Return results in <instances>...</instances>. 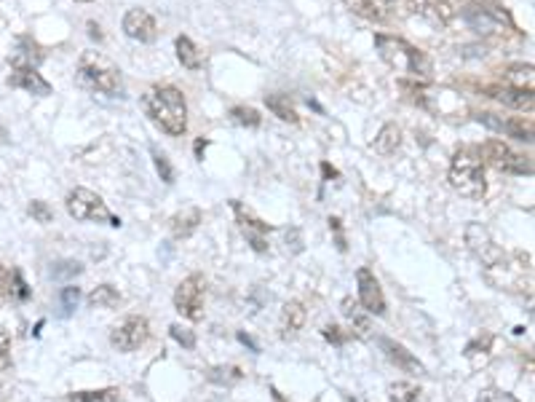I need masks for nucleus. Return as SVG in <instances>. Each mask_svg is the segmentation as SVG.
<instances>
[{
    "instance_id": "nucleus-12",
    "label": "nucleus",
    "mask_w": 535,
    "mask_h": 402,
    "mask_svg": "<svg viewBox=\"0 0 535 402\" xmlns=\"http://www.w3.org/2000/svg\"><path fill=\"white\" fill-rule=\"evenodd\" d=\"M356 285H359V303L364 306L366 314H385V295H383V287L381 282L375 279V273L369 268H359L356 271Z\"/></svg>"
},
{
    "instance_id": "nucleus-39",
    "label": "nucleus",
    "mask_w": 535,
    "mask_h": 402,
    "mask_svg": "<svg viewBox=\"0 0 535 402\" xmlns=\"http://www.w3.org/2000/svg\"><path fill=\"white\" fill-rule=\"evenodd\" d=\"M11 368V335L0 330V373H6Z\"/></svg>"
},
{
    "instance_id": "nucleus-13",
    "label": "nucleus",
    "mask_w": 535,
    "mask_h": 402,
    "mask_svg": "<svg viewBox=\"0 0 535 402\" xmlns=\"http://www.w3.org/2000/svg\"><path fill=\"white\" fill-rule=\"evenodd\" d=\"M479 124H484L487 129L501 131L506 137H514L520 143H533V124L524 121V118H498L493 113H479L477 115Z\"/></svg>"
},
{
    "instance_id": "nucleus-43",
    "label": "nucleus",
    "mask_w": 535,
    "mask_h": 402,
    "mask_svg": "<svg viewBox=\"0 0 535 402\" xmlns=\"http://www.w3.org/2000/svg\"><path fill=\"white\" fill-rule=\"evenodd\" d=\"M206 145H209L206 140H198V143H196V156L198 158H204V150H206Z\"/></svg>"
},
{
    "instance_id": "nucleus-33",
    "label": "nucleus",
    "mask_w": 535,
    "mask_h": 402,
    "mask_svg": "<svg viewBox=\"0 0 535 402\" xmlns=\"http://www.w3.org/2000/svg\"><path fill=\"white\" fill-rule=\"evenodd\" d=\"M150 156H153V164H155V172L161 174V180L166 183V186H171L174 183V167L169 164V158H166V153L164 150H158V148H150Z\"/></svg>"
},
{
    "instance_id": "nucleus-6",
    "label": "nucleus",
    "mask_w": 535,
    "mask_h": 402,
    "mask_svg": "<svg viewBox=\"0 0 535 402\" xmlns=\"http://www.w3.org/2000/svg\"><path fill=\"white\" fill-rule=\"evenodd\" d=\"M479 156L484 158L493 169H498V172L533 174V164H530V158L514 153V150H511L503 140H498V137H490L487 143H482V148H479Z\"/></svg>"
},
{
    "instance_id": "nucleus-18",
    "label": "nucleus",
    "mask_w": 535,
    "mask_h": 402,
    "mask_svg": "<svg viewBox=\"0 0 535 402\" xmlns=\"http://www.w3.org/2000/svg\"><path fill=\"white\" fill-rule=\"evenodd\" d=\"M381 349L385 357L394 362L396 368H402L404 373H423V362L412 351H407L402 344H396L394 338H381Z\"/></svg>"
},
{
    "instance_id": "nucleus-25",
    "label": "nucleus",
    "mask_w": 535,
    "mask_h": 402,
    "mask_svg": "<svg viewBox=\"0 0 535 402\" xmlns=\"http://www.w3.org/2000/svg\"><path fill=\"white\" fill-rule=\"evenodd\" d=\"M265 105H268V110H270V113L279 115V118L286 121V124H300V115H297V110L292 108L289 97H284V94H268Z\"/></svg>"
},
{
    "instance_id": "nucleus-14",
    "label": "nucleus",
    "mask_w": 535,
    "mask_h": 402,
    "mask_svg": "<svg viewBox=\"0 0 535 402\" xmlns=\"http://www.w3.org/2000/svg\"><path fill=\"white\" fill-rule=\"evenodd\" d=\"M407 8L412 14L421 16V19H425L428 25H434V27L450 25L452 16H455V8L447 0H409Z\"/></svg>"
},
{
    "instance_id": "nucleus-5",
    "label": "nucleus",
    "mask_w": 535,
    "mask_h": 402,
    "mask_svg": "<svg viewBox=\"0 0 535 402\" xmlns=\"http://www.w3.org/2000/svg\"><path fill=\"white\" fill-rule=\"evenodd\" d=\"M65 204H67L70 217H75V220H94V223H107L113 228H121V217H115L107 209L105 199L88 188H72Z\"/></svg>"
},
{
    "instance_id": "nucleus-35",
    "label": "nucleus",
    "mask_w": 535,
    "mask_h": 402,
    "mask_svg": "<svg viewBox=\"0 0 535 402\" xmlns=\"http://www.w3.org/2000/svg\"><path fill=\"white\" fill-rule=\"evenodd\" d=\"M27 215L35 220V223H41V226H46V223H51L54 220V209L46 204V201H29V207H27Z\"/></svg>"
},
{
    "instance_id": "nucleus-38",
    "label": "nucleus",
    "mask_w": 535,
    "mask_h": 402,
    "mask_svg": "<svg viewBox=\"0 0 535 402\" xmlns=\"http://www.w3.org/2000/svg\"><path fill=\"white\" fill-rule=\"evenodd\" d=\"M169 332H171V338H174V341H177L180 346H185V349H193V346H196V335H193V330H190V328H183V325H171Z\"/></svg>"
},
{
    "instance_id": "nucleus-20",
    "label": "nucleus",
    "mask_w": 535,
    "mask_h": 402,
    "mask_svg": "<svg viewBox=\"0 0 535 402\" xmlns=\"http://www.w3.org/2000/svg\"><path fill=\"white\" fill-rule=\"evenodd\" d=\"M201 220H204V215H201L198 207H187L183 212H177V215L169 220L171 236H174V239H190L198 231V226H201Z\"/></svg>"
},
{
    "instance_id": "nucleus-30",
    "label": "nucleus",
    "mask_w": 535,
    "mask_h": 402,
    "mask_svg": "<svg viewBox=\"0 0 535 402\" xmlns=\"http://www.w3.org/2000/svg\"><path fill=\"white\" fill-rule=\"evenodd\" d=\"M230 121H233V124H239V127H249V129H257V127H260V121H263V115L257 113L254 108H246V105H236V108L230 110Z\"/></svg>"
},
{
    "instance_id": "nucleus-23",
    "label": "nucleus",
    "mask_w": 535,
    "mask_h": 402,
    "mask_svg": "<svg viewBox=\"0 0 535 402\" xmlns=\"http://www.w3.org/2000/svg\"><path fill=\"white\" fill-rule=\"evenodd\" d=\"M493 335L490 332H484V335H479L477 341H471V344L465 346L463 357L474 365V368H482L487 359H490V349H493Z\"/></svg>"
},
{
    "instance_id": "nucleus-34",
    "label": "nucleus",
    "mask_w": 535,
    "mask_h": 402,
    "mask_svg": "<svg viewBox=\"0 0 535 402\" xmlns=\"http://www.w3.org/2000/svg\"><path fill=\"white\" fill-rule=\"evenodd\" d=\"M345 6L351 8L353 14L364 16V19H375V22H381L383 19L381 8L375 6V0H345Z\"/></svg>"
},
{
    "instance_id": "nucleus-42",
    "label": "nucleus",
    "mask_w": 535,
    "mask_h": 402,
    "mask_svg": "<svg viewBox=\"0 0 535 402\" xmlns=\"http://www.w3.org/2000/svg\"><path fill=\"white\" fill-rule=\"evenodd\" d=\"M88 35H91L94 41H102V32H99V25H97V22H88Z\"/></svg>"
},
{
    "instance_id": "nucleus-15",
    "label": "nucleus",
    "mask_w": 535,
    "mask_h": 402,
    "mask_svg": "<svg viewBox=\"0 0 535 402\" xmlns=\"http://www.w3.org/2000/svg\"><path fill=\"white\" fill-rule=\"evenodd\" d=\"M124 32H126L131 41H140V44H153L158 27H155V19L145 8H131L124 16Z\"/></svg>"
},
{
    "instance_id": "nucleus-1",
    "label": "nucleus",
    "mask_w": 535,
    "mask_h": 402,
    "mask_svg": "<svg viewBox=\"0 0 535 402\" xmlns=\"http://www.w3.org/2000/svg\"><path fill=\"white\" fill-rule=\"evenodd\" d=\"M142 110L169 137H183L187 129V102L177 86H150L142 94Z\"/></svg>"
},
{
    "instance_id": "nucleus-22",
    "label": "nucleus",
    "mask_w": 535,
    "mask_h": 402,
    "mask_svg": "<svg viewBox=\"0 0 535 402\" xmlns=\"http://www.w3.org/2000/svg\"><path fill=\"white\" fill-rule=\"evenodd\" d=\"M533 65H508L501 70V81L503 86L511 89H524V91H533Z\"/></svg>"
},
{
    "instance_id": "nucleus-44",
    "label": "nucleus",
    "mask_w": 535,
    "mask_h": 402,
    "mask_svg": "<svg viewBox=\"0 0 535 402\" xmlns=\"http://www.w3.org/2000/svg\"><path fill=\"white\" fill-rule=\"evenodd\" d=\"M270 394H273V402H286L282 397V391H279V389H270Z\"/></svg>"
},
{
    "instance_id": "nucleus-10",
    "label": "nucleus",
    "mask_w": 535,
    "mask_h": 402,
    "mask_svg": "<svg viewBox=\"0 0 535 402\" xmlns=\"http://www.w3.org/2000/svg\"><path fill=\"white\" fill-rule=\"evenodd\" d=\"M463 19L471 25V30H477V32H484V35H490V32H498V30L503 27V22L511 25V19L503 8H498V6H484V3H468L463 8Z\"/></svg>"
},
{
    "instance_id": "nucleus-11",
    "label": "nucleus",
    "mask_w": 535,
    "mask_h": 402,
    "mask_svg": "<svg viewBox=\"0 0 535 402\" xmlns=\"http://www.w3.org/2000/svg\"><path fill=\"white\" fill-rule=\"evenodd\" d=\"M230 207H233V212H236V223H239V228L244 231V236H246V242L252 245L254 252H265L268 249L265 233L270 231V226H268L265 220L254 217L252 209H246L241 201H230Z\"/></svg>"
},
{
    "instance_id": "nucleus-17",
    "label": "nucleus",
    "mask_w": 535,
    "mask_h": 402,
    "mask_svg": "<svg viewBox=\"0 0 535 402\" xmlns=\"http://www.w3.org/2000/svg\"><path fill=\"white\" fill-rule=\"evenodd\" d=\"M484 94L487 97H493V100L503 102L506 108L511 110H533V91H524V89H511V86H487L484 89Z\"/></svg>"
},
{
    "instance_id": "nucleus-26",
    "label": "nucleus",
    "mask_w": 535,
    "mask_h": 402,
    "mask_svg": "<svg viewBox=\"0 0 535 402\" xmlns=\"http://www.w3.org/2000/svg\"><path fill=\"white\" fill-rule=\"evenodd\" d=\"M88 306L91 309H115L118 303H121V292L113 287V285H99L88 292Z\"/></svg>"
},
{
    "instance_id": "nucleus-40",
    "label": "nucleus",
    "mask_w": 535,
    "mask_h": 402,
    "mask_svg": "<svg viewBox=\"0 0 535 402\" xmlns=\"http://www.w3.org/2000/svg\"><path fill=\"white\" fill-rule=\"evenodd\" d=\"M324 338L329 341V344L343 346V344H345V338H348V335H345V332H340L338 325H326V328H324Z\"/></svg>"
},
{
    "instance_id": "nucleus-4",
    "label": "nucleus",
    "mask_w": 535,
    "mask_h": 402,
    "mask_svg": "<svg viewBox=\"0 0 535 402\" xmlns=\"http://www.w3.org/2000/svg\"><path fill=\"white\" fill-rule=\"evenodd\" d=\"M447 180H450L452 190H458L463 199L479 201L484 199V193H487V177H484L482 158L474 150H468V148L455 153Z\"/></svg>"
},
{
    "instance_id": "nucleus-21",
    "label": "nucleus",
    "mask_w": 535,
    "mask_h": 402,
    "mask_svg": "<svg viewBox=\"0 0 535 402\" xmlns=\"http://www.w3.org/2000/svg\"><path fill=\"white\" fill-rule=\"evenodd\" d=\"M343 314L348 316V322H351L353 335H356V338L372 341V322H369V316L359 309V303L353 301V298H345V301H343Z\"/></svg>"
},
{
    "instance_id": "nucleus-16",
    "label": "nucleus",
    "mask_w": 535,
    "mask_h": 402,
    "mask_svg": "<svg viewBox=\"0 0 535 402\" xmlns=\"http://www.w3.org/2000/svg\"><path fill=\"white\" fill-rule=\"evenodd\" d=\"M8 86L22 89V91L35 94V97H48L51 94V84L35 67H14V72L8 75Z\"/></svg>"
},
{
    "instance_id": "nucleus-41",
    "label": "nucleus",
    "mask_w": 535,
    "mask_h": 402,
    "mask_svg": "<svg viewBox=\"0 0 535 402\" xmlns=\"http://www.w3.org/2000/svg\"><path fill=\"white\" fill-rule=\"evenodd\" d=\"M239 341H241V344H244V346H249L252 351H260V346L254 344V341H252V338H249V335H246V332H239Z\"/></svg>"
},
{
    "instance_id": "nucleus-24",
    "label": "nucleus",
    "mask_w": 535,
    "mask_h": 402,
    "mask_svg": "<svg viewBox=\"0 0 535 402\" xmlns=\"http://www.w3.org/2000/svg\"><path fill=\"white\" fill-rule=\"evenodd\" d=\"M399 145H402V129H399L396 124H385V127L378 131V137H375V150L383 153V156L396 153Z\"/></svg>"
},
{
    "instance_id": "nucleus-27",
    "label": "nucleus",
    "mask_w": 535,
    "mask_h": 402,
    "mask_svg": "<svg viewBox=\"0 0 535 402\" xmlns=\"http://www.w3.org/2000/svg\"><path fill=\"white\" fill-rule=\"evenodd\" d=\"M174 48H177V59L183 62V67H187V70H198L201 67V51H198L196 44L187 35H180L174 41Z\"/></svg>"
},
{
    "instance_id": "nucleus-19",
    "label": "nucleus",
    "mask_w": 535,
    "mask_h": 402,
    "mask_svg": "<svg viewBox=\"0 0 535 402\" xmlns=\"http://www.w3.org/2000/svg\"><path fill=\"white\" fill-rule=\"evenodd\" d=\"M303 325H305V309H303V303H300V301L284 303L282 319H279V328H282V338H284V341L295 338L297 332L303 330Z\"/></svg>"
},
{
    "instance_id": "nucleus-37",
    "label": "nucleus",
    "mask_w": 535,
    "mask_h": 402,
    "mask_svg": "<svg viewBox=\"0 0 535 402\" xmlns=\"http://www.w3.org/2000/svg\"><path fill=\"white\" fill-rule=\"evenodd\" d=\"M477 402H520V400H517L514 394H508V391H503V389L490 387V389H482V391H479Z\"/></svg>"
},
{
    "instance_id": "nucleus-28",
    "label": "nucleus",
    "mask_w": 535,
    "mask_h": 402,
    "mask_svg": "<svg viewBox=\"0 0 535 402\" xmlns=\"http://www.w3.org/2000/svg\"><path fill=\"white\" fill-rule=\"evenodd\" d=\"M211 384H220V387H233V384H239L244 373H241V368L236 365H217V368H211L209 373H206Z\"/></svg>"
},
{
    "instance_id": "nucleus-8",
    "label": "nucleus",
    "mask_w": 535,
    "mask_h": 402,
    "mask_svg": "<svg viewBox=\"0 0 535 402\" xmlns=\"http://www.w3.org/2000/svg\"><path fill=\"white\" fill-rule=\"evenodd\" d=\"M150 338V322L145 316H126L124 322H118L110 332V344L118 351H137L145 341Z\"/></svg>"
},
{
    "instance_id": "nucleus-36",
    "label": "nucleus",
    "mask_w": 535,
    "mask_h": 402,
    "mask_svg": "<svg viewBox=\"0 0 535 402\" xmlns=\"http://www.w3.org/2000/svg\"><path fill=\"white\" fill-rule=\"evenodd\" d=\"M81 271H84L81 263H75V260H62V263H57V266L51 268V276H54V279H70V276H78Z\"/></svg>"
},
{
    "instance_id": "nucleus-29",
    "label": "nucleus",
    "mask_w": 535,
    "mask_h": 402,
    "mask_svg": "<svg viewBox=\"0 0 535 402\" xmlns=\"http://www.w3.org/2000/svg\"><path fill=\"white\" fill-rule=\"evenodd\" d=\"M421 387L418 384H412V381H396L388 387V397L391 402H418L421 400Z\"/></svg>"
},
{
    "instance_id": "nucleus-45",
    "label": "nucleus",
    "mask_w": 535,
    "mask_h": 402,
    "mask_svg": "<svg viewBox=\"0 0 535 402\" xmlns=\"http://www.w3.org/2000/svg\"><path fill=\"white\" fill-rule=\"evenodd\" d=\"M383 3H388V6H391V3H396V0H383Z\"/></svg>"
},
{
    "instance_id": "nucleus-7",
    "label": "nucleus",
    "mask_w": 535,
    "mask_h": 402,
    "mask_svg": "<svg viewBox=\"0 0 535 402\" xmlns=\"http://www.w3.org/2000/svg\"><path fill=\"white\" fill-rule=\"evenodd\" d=\"M204 295H206V279L201 273H190L174 290V309L185 319L198 322L204 319Z\"/></svg>"
},
{
    "instance_id": "nucleus-3",
    "label": "nucleus",
    "mask_w": 535,
    "mask_h": 402,
    "mask_svg": "<svg viewBox=\"0 0 535 402\" xmlns=\"http://www.w3.org/2000/svg\"><path fill=\"white\" fill-rule=\"evenodd\" d=\"M78 75L88 89L102 91L107 97H121L124 94V78L121 70L110 57L99 51H84L78 59Z\"/></svg>"
},
{
    "instance_id": "nucleus-31",
    "label": "nucleus",
    "mask_w": 535,
    "mask_h": 402,
    "mask_svg": "<svg viewBox=\"0 0 535 402\" xmlns=\"http://www.w3.org/2000/svg\"><path fill=\"white\" fill-rule=\"evenodd\" d=\"M118 389H99V391H72V402H118Z\"/></svg>"
},
{
    "instance_id": "nucleus-9",
    "label": "nucleus",
    "mask_w": 535,
    "mask_h": 402,
    "mask_svg": "<svg viewBox=\"0 0 535 402\" xmlns=\"http://www.w3.org/2000/svg\"><path fill=\"white\" fill-rule=\"evenodd\" d=\"M465 245H468V249H471V252H474V255H477V258L487 266V271L498 268V266H501V260H506V255L501 252V247L490 239L487 228H482L479 223H471V226L465 228Z\"/></svg>"
},
{
    "instance_id": "nucleus-2",
    "label": "nucleus",
    "mask_w": 535,
    "mask_h": 402,
    "mask_svg": "<svg viewBox=\"0 0 535 402\" xmlns=\"http://www.w3.org/2000/svg\"><path fill=\"white\" fill-rule=\"evenodd\" d=\"M375 48L381 59L394 67V70L409 72L415 78H428L431 75V62L423 54L421 48H415L412 44H407L404 38H396V35H375Z\"/></svg>"
},
{
    "instance_id": "nucleus-32",
    "label": "nucleus",
    "mask_w": 535,
    "mask_h": 402,
    "mask_svg": "<svg viewBox=\"0 0 535 402\" xmlns=\"http://www.w3.org/2000/svg\"><path fill=\"white\" fill-rule=\"evenodd\" d=\"M78 303H81V290L78 287H62V292H59V316L62 319H67V316L78 309Z\"/></svg>"
}]
</instances>
